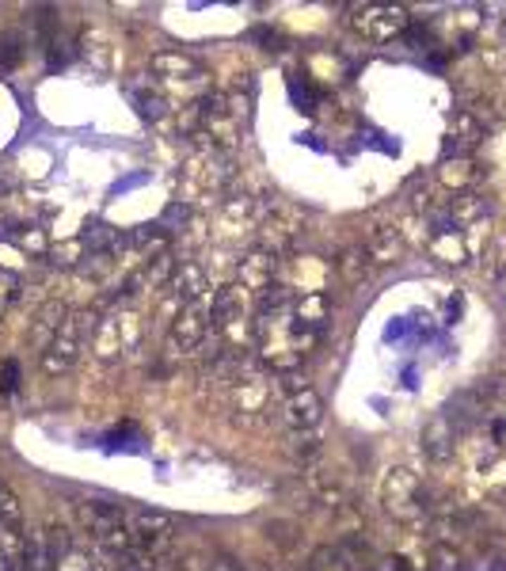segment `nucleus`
Returning a JSON list of instances; mask_svg holds the SVG:
<instances>
[{"instance_id":"1","label":"nucleus","mask_w":506,"mask_h":571,"mask_svg":"<svg viewBox=\"0 0 506 571\" xmlns=\"http://www.w3.org/2000/svg\"><path fill=\"white\" fill-rule=\"evenodd\" d=\"M96 316L91 313H69V320L61 324V332L50 339V347L42 351V373H50V377H61V373H69L77 366L80 358V343L84 335L96 332Z\"/></svg>"},{"instance_id":"2","label":"nucleus","mask_w":506,"mask_h":571,"mask_svg":"<svg viewBox=\"0 0 506 571\" xmlns=\"http://www.w3.org/2000/svg\"><path fill=\"white\" fill-rule=\"evenodd\" d=\"M77 518H80V526L88 529L103 548L115 552V556H118L122 548L134 545V541H129V533H126V510L115 507V503L84 499V503H77Z\"/></svg>"},{"instance_id":"3","label":"nucleus","mask_w":506,"mask_h":571,"mask_svg":"<svg viewBox=\"0 0 506 571\" xmlns=\"http://www.w3.org/2000/svg\"><path fill=\"white\" fill-rule=\"evenodd\" d=\"M350 27L362 42H392V39H404L411 15L400 4H362L350 12Z\"/></svg>"},{"instance_id":"4","label":"nucleus","mask_w":506,"mask_h":571,"mask_svg":"<svg viewBox=\"0 0 506 571\" xmlns=\"http://www.w3.org/2000/svg\"><path fill=\"white\" fill-rule=\"evenodd\" d=\"M381 503H385V510L392 514V518L415 522L419 514H426L430 495H426V488L419 484V476L411 469H392L385 476V484H381Z\"/></svg>"},{"instance_id":"5","label":"nucleus","mask_w":506,"mask_h":571,"mask_svg":"<svg viewBox=\"0 0 506 571\" xmlns=\"http://www.w3.org/2000/svg\"><path fill=\"white\" fill-rule=\"evenodd\" d=\"M210 301L183 305V313L172 320V335H167V339H172V351L194 354V351L205 347V339H210Z\"/></svg>"},{"instance_id":"6","label":"nucleus","mask_w":506,"mask_h":571,"mask_svg":"<svg viewBox=\"0 0 506 571\" xmlns=\"http://www.w3.org/2000/svg\"><path fill=\"white\" fill-rule=\"evenodd\" d=\"M183 180L194 187V191H221L224 183L232 180V168H229V156L213 145H202L198 153L186 161L183 168Z\"/></svg>"},{"instance_id":"7","label":"nucleus","mask_w":506,"mask_h":571,"mask_svg":"<svg viewBox=\"0 0 506 571\" xmlns=\"http://www.w3.org/2000/svg\"><path fill=\"white\" fill-rule=\"evenodd\" d=\"M483 123L472 115V111H457L449 118V130H445V142H442V161H468L476 153V145L483 142Z\"/></svg>"},{"instance_id":"8","label":"nucleus","mask_w":506,"mask_h":571,"mask_svg":"<svg viewBox=\"0 0 506 571\" xmlns=\"http://www.w3.org/2000/svg\"><path fill=\"white\" fill-rule=\"evenodd\" d=\"M430 256L442 259L449 267H461V263H468V256H472V244L464 240V229L449 218V213H442V218L434 221V229H430Z\"/></svg>"},{"instance_id":"9","label":"nucleus","mask_w":506,"mask_h":571,"mask_svg":"<svg viewBox=\"0 0 506 571\" xmlns=\"http://www.w3.org/2000/svg\"><path fill=\"white\" fill-rule=\"evenodd\" d=\"M129 526H134V545L148 548L156 556L175 533V518L164 510H134L129 514Z\"/></svg>"},{"instance_id":"10","label":"nucleus","mask_w":506,"mask_h":571,"mask_svg":"<svg viewBox=\"0 0 506 571\" xmlns=\"http://www.w3.org/2000/svg\"><path fill=\"white\" fill-rule=\"evenodd\" d=\"M148 69L156 73V80L164 84H205V69L191 54H179V50H160L148 58Z\"/></svg>"},{"instance_id":"11","label":"nucleus","mask_w":506,"mask_h":571,"mask_svg":"<svg viewBox=\"0 0 506 571\" xmlns=\"http://www.w3.org/2000/svg\"><path fill=\"white\" fill-rule=\"evenodd\" d=\"M286 423H289L293 434H312V430L324 423V400H320V392H316L312 385L289 392V400H286Z\"/></svg>"},{"instance_id":"12","label":"nucleus","mask_w":506,"mask_h":571,"mask_svg":"<svg viewBox=\"0 0 506 571\" xmlns=\"http://www.w3.org/2000/svg\"><path fill=\"white\" fill-rule=\"evenodd\" d=\"M301 225H305V218H301V210H293V206H278V210H270L267 213V221H263V244L259 248H267V251H286L289 244L297 240V232H301Z\"/></svg>"},{"instance_id":"13","label":"nucleus","mask_w":506,"mask_h":571,"mask_svg":"<svg viewBox=\"0 0 506 571\" xmlns=\"http://www.w3.org/2000/svg\"><path fill=\"white\" fill-rule=\"evenodd\" d=\"M167 289H172V297L179 305H198V301H210V275H205L202 263H194V259H186V263H179L172 270V282H167Z\"/></svg>"},{"instance_id":"14","label":"nucleus","mask_w":506,"mask_h":571,"mask_svg":"<svg viewBox=\"0 0 506 571\" xmlns=\"http://www.w3.org/2000/svg\"><path fill=\"white\" fill-rule=\"evenodd\" d=\"M274 275H278V256L267 248H255L248 259H240V286L248 294H263V289L274 286Z\"/></svg>"},{"instance_id":"15","label":"nucleus","mask_w":506,"mask_h":571,"mask_svg":"<svg viewBox=\"0 0 506 571\" xmlns=\"http://www.w3.org/2000/svg\"><path fill=\"white\" fill-rule=\"evenodd\" d=\"M423 449H426V457H434V461H445V457H453V446H457V427L445 419V411L442 415H434L430 423L423 427Z\"/></svg>"},{"instance_id":"16","label":"nucleus","mask_w":506,"mask_h":571,"mask_svg":"<svg viewBox=\"0 0 506 571\" xmlns=\"http://www.w3.org/2000/svg\"><path fill=\"white\" fill-rule=\"evenodd\" d=\"M91 351H96V358H103V362H115V358H122V354H126L118 313H115V316H103V320L96 324V332H91Z\"/></svg>"},{"instance_id":"17","label":"nucleus","mask_w":506,"mask_h":571,"mask_svg":"<svg viewBox=\"0 0 506 571\" xmlns=\"http://www.w3.org/2000/svg\"><path fill=\"white\" fill-rule=\"evenodd\" d=\"M69 320V308H65L61 301H46L42 308H39V316H34V332H31V343L39 351H46L50 347V339L61 332V324Z\"/></svg>"},{"instance_id":"18","label":"nucleus","mask_w":506,"mask_h":571,"mask_svg":"<svg viewBox=\"0 0 506 571\" xmlns=\"http://www.w3.org/2000/svg\"><path fill=\"white\" fill-rule=\"evenodd\" d=\"M365 251H369L373 263H392V259L400 256V232L392 229V225H377V229L365 232Z\"/></svg>"},{"instance_id":"19","label":"nucleus","mask_w":506,"mask_h":571,"mask_svg":"<svg viewBox=\"0 0 506 571\" xmlns=\"http://www.w3.org/2000/svg\"><path fill=\"white\" fill-rule=\"evenodd\" d=\"M480 175L483 172L476 168L472 156H468V161H442V168H438V180L449 183V187H457V191H461V187H472Z\"/></svg>"},{"instance_id":"20","label":"nucleus","mask_w":506,"mask_h":571,"mask_svg":"<svg viewBox=\"0 0 506 571\" xmlns=\"http://www.w3.org/2000/svg\"><path fill=\"white\" fill-rule=\"evenodd\" d=\"M42 541H46V552H50V564H61V560L72 552V533H69L65 522H46Z\"/></svg>"},{"instance_id":"21","label":"nucleus","mask_w":506,"mask_h":571,"mask_svg":"<svg viewBox=\"0 0 506 571\" xmlns=\"http://www.w3.org/2000/svg\"><path fill=\"white\" fill-rule=\"evenodd\" d=\"M308 571H350V556L343 545H316L308 556Z\"/></svg>"},{"instance_id":"22","label":"nucleus","mask_w":506,"mask_h":571,"mask_svg":"<svg viewBox=\"0 0 506 571\" xmlns=\"http://www.w3.org/2000/svg\"><path fill=\"white\" fill-rule=\"evenodd\" d=\"M289 99H293V107L305 111V115H312V111L320 107V92H316L312 80L301 77V73H293V77H289Z\"/></svg>"},{"instance_id":"23","label":"nucleus","mask_w":506,"mask_h":571,"mask_svg":"<svg viewBox=\"0 0 506 571\" xmlns=\"http://www.w3.org/2000/svg\"><path fill=\"white\" fill-rule=\"evenodd\" d=\"M134 96V103H137V115L141 118H148V123H160V118L167 115V99L160 96V92H153V88H134L129 92Z\"/></svg>"},{"instance_id":"24","label":"nucleus","mask_w":506,"mask_h":571,"mask_svg":"<svg viewBox=\"0 0 506 571\" xmlns=\"http://www.w3.org/2000/svg\"><path fill=\"white\" fill-rule=\"evenodd\" d=\"M115 571H156V556L141 545H129L115 556Z\"/></svg>"},{"instance_id":"25","label":"nucleus","mask_w":506,"mask_h":571,"mask_svg":"<svg viewBox=\"0 0 506 571\" xmlns=\"http://www.w3.org/2000/svg\"><path fill=\"white\" fill-rule=\"evenodd\" d=\"M23 567L27 571H50V552H46V541H42V529H34L31 537L23 541Z\"/></svg>"},{"instance_id":"26","label":"nucleus","mask_w":506,"mask_h":571,"mask_svg":"<svg viewBox=\"0 0 506 571\" xmlns=\"http://www.w3.org/2000/svg\"><path fill=\"white\" fill-rule=\"evenodd\" d=\"M369 251L365 248H350V251H343V259H339V270H343V278L346 282H362L365 275H369Z\"/></svg>"},{"instance_id":"27","label":"nucleus","mask_w":506,"mask_h":571,"mask_svg":"<svg viewBox=\"0 0 506 571\" xmlns=\"http://www.w3.org/2000/svg\"><path fill=\"white\" fill-rule=\"evenodd\" d=\"M0 522H4L8 529L23 533V510H20V499H15L8 488H0Z\"/></svg>"},{"instance_id":"28","label":"nucleus","mask_w":506,"mask_h":571,"mask_svg":"<svg viewBox=\"0 0 506 571\" xmlns=\"http://www.w3.org/2000/svg\"><path fill=\"white\" fill-rule=\"evenodd\" d=\"M15 297H20V275H15V270H4V267H0V313H4V308L12 305Z\"/></svg>"},{"instance_id":"29","label":"nucleus","mask_w":506,"mask_h":571,"mask_svg":"<svg viewBox=\"0 0 506 571\" xmlns=\"http://www.w3.org/2000/svg\"><path fill=\"white\" fill-rule=\"evenodd\" d=\"M430 571H461V556L449 545H438L434 556H430Z\"/></svg>"},{"instance_id":"30","label":"nucleus","mask_w":506,"mask_h":571,"mask_svg":"<svg viewBox=\"0 0 506 571\" xmlns=\"http://www.w3.org/2000/svg\"><path fill=\"white\" fill-rule=\"evenodd\" d=\"M20 58H23L20 34H4V39H0V69H12Z\"/></svg>"},{"instance_id":"31","label":"nucleus","mask_w":506,"mask_h":571,"mask_svg":"<svg viewBox=\"0 0 506 571\" xmlns=\"http://www.w3.org/2000/svg\"><path fill=\"white\" fill-rule=\"evenodd\" d=\"M80 248H84V240L77 237V240H65V244H58V248H53L50 251V263H58V267H72V263H77V256H80Z\"/></svg>"},{"instance_id":"32","label":"nucleus","mask_w":506,"mask_h":571,"mask_svg":"<svg viewBox=\"0 0 506 571\" xmlns=\"http://www.w3.org/2000/svg\"><path fill=\"white\" fill-rule=\"evenodd\" d=\"M20 244H23V248H31L34 256H42V251H46V237H42L39 229H31V232H23V237H20Z\"/></svg>"},{"instance_id":"33","label":"nucleus","mask_w":506,"mask_h":571,"mask_svg":"<svg viewBox=\"0 0 506 571\" xmlns=\"http://www.w3.org/2000/svg\"><path fill=\"white\" fill-rule=\"evenodd\" d=\"M0 385H4V392L20 389V362H4V381H0Z\"/></svg>"},{"instance_id":"34","label":"nucleus","mask_w":506,"mask_h":571,"mask_svg":"<svg viewBox=\"0 0 506 571\" xmlns=\"http://www.w3.org/2000/svg\"><path fill=\"white\" fill-rule=\"evenodd\" d=\"M210 571H240V564H236V560H229V556H213Z\"/></svg>"},{"instance_id":"35","label":"nucleus","mask_w":506,"mask_h":571,"mask_svg":"<svg viewBox=\"0 0 506 571\" xmlns=\"http://www.w3.org/2000/svg\"><path fill=\"white\" fill-rule=\"evenodd\" d=\"M141 180H145V175H129V180H122V183L115 187V194H118V191H129V187H137Z\"/></svg>"},{"instance_id":"36","label":"nucleus","mask_w":506,"mask_h":571,"mask_svg":"<svg viewBox=\"0 0 506 571\" xmlns=\"http://www.w3.org/2000/svg\"><path fill=\"white\" fill-rule=\"evenodd\" d=\"M0 488H4V484H0Z\"/></svg>"}]
</instances>
